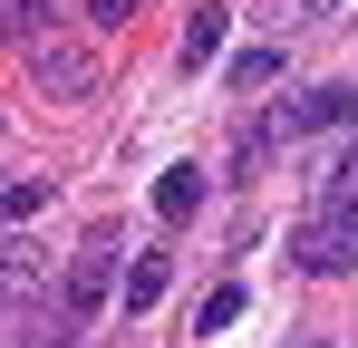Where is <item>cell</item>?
I'll list each match as a JSON object with an SVG mask.
<instances>
[{"mask_svg": "<svg viewBox=\"0 0 358 348\" xmlns=\"http://www.w3.org/2000/svg\"><path fill=\"white\" fill-rule=\"evenodd\" d=\"M291 252H300V271H358V213H310Z\"/></svg>", "mask_w": 358, "mask_h": 348, "instance_id": "cell-3", "label": "cell"}, {"mask_svg": "<svg viewBox=\"0 0 358 348\" xmlns=\"http://www.w3.org/2000/svg\"><path fill=\"white\" fill-rule=\"evenodd\" d=\"M39 203H49V184H0V223H29Z\"/></svg>", "mask_w": 358, "mask_h": 348, "instance_id": "cell-12", "label": "cell"}, {"mask_svg": "<svg viewBox=\"0 0 358 348\" xmlns=\"http://www.w3.org/2000/svg\"><path fill=\"white\" fill-rule=\"evenodd\" d=\"M271 78H281V49H242V58H233V87H242V97L271 87Z\"/></svg>", "mask_w": 358, "mask_h": 348, "instance_id": "cell-10", "label": "cell"}, {"mask_svg": "<svg viewBox=\"0 0 358 348\" xmlns=\"http://www.w3.org/2000/svg\"><path fill=\"white\" fill-rule=\"evenodd\" d=\"M87 20H97V29H126V20H136V0H87Z\"/></svg>", "mask_w": 358, "mask_h": 348, "instance_id": "cell-13", "label": "cell"}, {"mask_svg": "<svg viewBox=\"0 0 358 348\" xmlns=\"http://www.w3.org/2000/svg\"><path fill=\"white\" fill-rule=\"evenodd\" d=\"M233 319H242V290H233V281H223V290H203V310H194V329H233Z\"/></svg>", "mask_w": 358, "mask_h": 348, "instance_id": "cell-11", "label": "cell"}, {"mask_svg": "<svg viewBox=\"0 0 358 348\" xmlns=\"http://www.w3.org/2000/svg\"><path fill=\"white\" fill-rule=\"evenodd\" d=\"M20 49H29V78H39L49 97H97V49H87V39H68L59 20H49L39 39H20Z\"/></svg>", "mask_w": 358, "mask_h": 348, "instance_id": "cell-1", "label": "cell"}, {"mask_svg": "<svg viewBox=\"0 0 358 348\" xmlns=\"http://www.w3.org/2000/svg\"><path fill=\"white\" fill-rule=\"evenodd\" d=\"M107 281H117V242H87V252L68 261L59 310H68V319H97V310H107Z\"/></svg>", "mask_w": 358, "mask_h": 348, "instance_id": "cell-4", "label": "cell"}, {"mask_svg": "<svg viewBox=\"0 0 358 348\" xmlns=\"http://www.w3.org/2000/svg\"><path fill=\"white\" fill-rule=\"evenodd\" d=\"M339 10H349V0H291V20H310V29H320V20H339Z\"/></svg>", "mask_w": 358, "mask_h": 348, "instance_id": "cell-14", "label": "cell"}, {"mask_svg": "<svg viewBox=\"0 0 358 348\" xmlns=\"http://www.w3.org/2000/svg\"><path fill=\"white\" fill-rule=\"evenodd\" d=\"M349 116H358V87H339V78H329V87H310V97H291V107L271 116V136H281V145H300V136L349 126Z\"/></svg>", "mask_w": 358, "mask_h": 348, "instance_id": "cell-2", "label": "cell"}, {"mask_svg": "<svg viewBox=\"0 0 358 348\" xmlns=\"http://www.w3.org/2000/svg\"><path fill=\"white\" fill-rule=\"evenodd\" d=\"M165 281H175V261H165V252H136V261H126V310H155V300H165Z\"/></svg>", "mask_w": 358, "mask_h": 348, "instance_id": "cell-7", "label": "cell"}, {"mask_svg": "<svg viewBox=\"0 0 358 348\" xmlns=\"http://www.w3.org/2000/svg\"><path fill=\"white\" fill-rule=\"evenodd\" d=\"M39 20H59V0H0V39H39Z\"/></svg>", "mask_w": 358, "mask_h": 348, "instance_id": "cell-9", "label": "cell"}, {"mask_svg": "<svg viewBox=\"0 0 358 348\" xmlns=\"http://www.w3.org/2000/svg\"><path fill=\"white\" fill-rule=\"evenodd\" d=\"M194 203H203V165H165L155 174V223H194Z\"/></svg>", "mask_w": 358, "mask_h": 348, "instance_id": "cell-6", "label": "cell"}, {"mask_svg": "<svg viewBox=\"0 0 358 348\" xmlns=\"http://www.w3.org/2000/svg\"><path fill=\"white\" fill-rule=\"evenodd\" d=\"M223 20H233V10H213V0L194 10V29H184V68H203V58H223Z\"/></svg>", "mask_w": 358, "mask_h": 348, "instance_id": "cell-8", "label": "cell"}, {"mask_svg": "<svg viewBox=\"0 0 358 348\" xmlns=\"http://www.w3.org/2000/svg\"><path fill=\"white\" fill-rule=\"evenodd\" d=\"M310 194H320V213H349V203H358V136L310 165Z\"/></svg>", "mask_w": 358, "mask_h": 348, "instance_id": "cell-5", "label": "cell"}, {"mask_svg": "<svg viewBox=\"0 0 358 348\" xmlns=\"http://www.w3.org/2000/svg\"><path fill=\"white\" fill-rule=\"evenodd\" d=\"M29 281V261H20V252H10V242H0V300H10V290Z\"/></svg>", "mask_w": 358, "mask_h": 348, "instance_id": "cell-15", "label": "cell"}]
</instances>
